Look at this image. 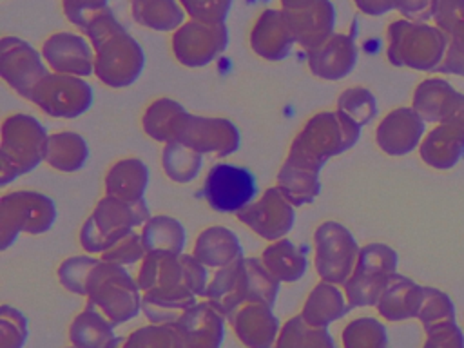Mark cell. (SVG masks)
Wrapping results in <instances>:
<instances>
[{
    "label": "cell",
    "mask_w": 464,
    "mask_h": 348,
    "mask_svg": "<svg viewBox=\"0 0 464 348\" xmlns=\"http://www.w3.org/2000/svg\"><path fill=\"white\" fill-rule=\"evenodd\" d=\"M94 47V72L111 87H125L132 83L145 63V56L138 42L123 29L107 7L98 13L85 27Z\"/></svg>",
    "instance_id": "6da1fadb"
},
{
    "label": "cell",
    "mask_w": 464,
    "mask_h": 348,
    "mask_svg": "<svg viewBox=\"0 0 464 348\" xmlns=\"http://www.w3.org/2000/svg\"><path fill=\"white\" fill-rule=\"evenodd\" d=\"M359 129L361 125L343 112L315 114L295 138L286 161L317 172L332 154L353 147L359 138Z\"/></svg>",
    "instance_id": "7a4b0ae2"
},
{
    "label": "cell",
    "mask_w": 464,
    "mask_h": 348,
    "mask_svg": "<svg viewBox=\"0 0 464 348\" xmlns=\"http://www.w3.org/2000/svg\"><path fill=\"white\" fill-rule=\"evenodd\" d=\"M448 51V34L435 24L395 20L388 25V60L397 67L439 71Z\"/></svg>",
    "instance_id": "3957f363"
},
{
    "label": "cell",
    "mask_w": 464,
    "mask_h": 348,
    "mask_svg": "<svg viewBox=\"0 0 464 348\" xmlns=\"http://www.w3.org/2000/svg\"><path fill=\"white\" fill-rule=\"evenodd\" d=\"M149 219V210L141 201L129 203L118 198H105L100 201L92 218L82 230V245L85 250L102 252L112 246L118 239L129 234L130 227Z\"/></svg>",
    "instance_id": "277c9868"
},
{
    "label": "cell",
    "mask_w": 464,
    "mask_h": 348,
    "mask_svg": "<svg viewBox=\"0 0 464 348\" xmlns=\"http://www.w3.org/2000/svg\"><path fill=\"white\" fill-rule=\"evenodd\" d=\"M163 141L181 143L199 154L218 152L225 156L237 149L239 134L236 127L227 120L196 118L192 114L181 112L179 116L174 114L167 123L163 132Z\"/></svg>",
    "instance_id": "5b68a950"
},
{
    "label": "cell",
    "mask_w": 464,
    "mask_h": 348,
    "mask_svg": "<svg viewBox=\"0 0 464 348\" xmlns=\"http://www.w3.org/2000/svg\"><path fill=\"white\" fill-rule=\"evenodd\" d=\"M397 254L388 245L372 243L359 252L353 276L346 281L352 306L373 304L379 301L388 281L395 274Z\"/></svg>",
    "instance_id": "8992f818"
},
{
    "label": "cell",
    "mask_w": 464,
    "mask_h": 348,
    "mask_svg": "<svg viewBox=\"0 0 464 348\" xmlns=\"http://www.w3.org/2000/svg\"><path fill=\"white\" fill-rule=\"evenodd\" d=\"M256 192L257 187L252 172L228 163L214 165L203 185V198L218 212H241Z\"/></svg>",
    "instance_id": "52a82bcc"
},
{
    "label": "cell",
    "mask_w": 464,
    "mask_h": 348,
    "mask_svg": "<svg viewBox=\"0 0 464 348\" xmlns=\"http://www.w3.org/2000/svg\"><path fill=\"white\" fill-rule=\"evenodd\" d=\"M281 11L295 44L306 51L334 34L335 9L330 0H281Z\"/></svg>",
    "instance_id": "ba28073f"
},
{
    "label": "cell",
    "mask_w": 464,
    "mask_h": 348,
    "mask_svg": "<svg viewBox=\"0 0 464 348\" xmlns=\"http://www.w3.org/2000/svg\"><path fill=\"white\" fill-rule=\"evenodd\" d=\"M51 116L74 118L89 109L92 102L91 87L72 74H47L33 91L31 98Z\"/></svg>",
    "instance_id": "9c48e42d"
},
{
    "label": "cell",
    "mask_w": 464,
    "mask_h": 348,
    "mask_svg": "<svg viewBox=\"0 0 464 348\" xmlns=\"http://www.w3.org/2000/svg\"><path fill=\"white\" fill-rule=\"evenodd\" d=\"M315 266L323 279L344 283L361 252L352 234L339 223H324L315 232Z\"/></svg>",
    "instance_id": "30bf717a"
},
{
    "label": "cell",
    "mask_w": 464,
    "mask_h": 348,
    "mask_svg": "<svg viewBox=\"0 0 464 348\" xmlns=\"http://www.w3.org/2000/svg\"><path fill=\"white\" fill-rule=\"evenodd\" d=\"M228 42L225 24H203L190 20L181 25L172 36V51L176 58L188 67H201L218 58Z\"/></svg>",
    "instance_id": "8fae6325"
},
{
    "label": "cell",
    "mask_w": 464,
    "mask_h": 348,
    "mask_svg": "<svg viewBox=\"0 0 464 348\" xmlns=\"http://www.w3.org/2000/svg\"><path fill=\"white\" fill-rule=\"evenodd\" d=\"M4 138L16 141L18 145L13 143V152L2 156V183L5 185L11 178L20 176L25 170H31L36 167V163L44 158L45 160V149L40 147H27L25 143H34V141H47L45 140V130L42 125L27 118L25 114H16L4 123Z\"/></svg>",
    "instance_id": "7c38bea8"
},
{
    "label": "cell",
    "mask_w": 464,
    "mask_h": 348,
    "mask_svg": "<svg viewBox=\"0 0 464 348\" xmlns=\"http://www.w3.org/2000/svg\"><path fill=\"white\" fill-rule=\"evenodd\" d=\"M0 47V72L4 80L22 96L31 98L34 87L49 74L40 54L29 44L14 36H4Z\"/></svg>",
    "instance_id": "4fadbf2b"
},
{
    "label": "cell",
    "mask_w": 464,
    "mask_h": 348,
    "mask_svg": "<svg viewBox=\"0 0 464 348\" xmlns=\"http://www.w3.org/2000/svg\"><path fill=\"white\" fill-rule=\"evenodd\" d=\"M426 134V121L413 107H397L379 123L375 140L390 156H404L417 149Z\"/></svg>",
    "instance_id": "5bb4252c"
},
{
    "label": "cell",
    "mask_w": 464,
    "mask_h": 348,
    "mask_svg": "<svg viewBox=\"0 0 464 348\" xmlns=\"http://www.w3.org/2000/svg\"><path fill=\"white\" fill-rule=\"evenodd\" d=\"M239 221L246 223L256 234L276 239L285 236L294 225V210L277 188H268L261 201L237 212Z\"/></svg>",
    "instance_id": "9a60e30c"
},
{
    "label": "cell",
    "mask_w": 464,
    "mask_h": 348,
    "mask_svg": "<svg viewBox=\"0 0 464 348\" xmlns=\"http://www.w3.org/2000/svg\"><path fill=\"white\" fill-rule=\"evenodd\" d=\"M420 160L437 170H450L464 158V125L457 121L437 123L419 145Z\"/></svg>",
    "instance_id": "2e32d148"
},
{
    "label": "cell",
    "mask_w": 464,
    "mask_h": 348,
    "mask_svg": "<svg viewBox=\"0 0 464 348\" xmlns=\"http://www.w3.org/2000/svg\"><path fill=\"white\" fill-rule=\"evenodd\" d=\"M47 63L60 74H91L94 69V56L87 42L72 33H56L49 36L42 49Z\"/></svg>",
    "instance_id": "e0dca14e"
},
{
    "label": "cell",
    "mask_w": 464,
    "mask_h": 348,
    "mask_svg": "<svg viewBox=\"0 0 464 348\" xmlns=\"http://www.w3.org/2000/svg\"><path fill=\"white\" fill-rule=\"evenodd\" d=\"M2 210L13 212L14 223L4 230V236L13 230L14 237L18 230H27L29 234L45 232L54 221V207L49 198L34 192H14L2 198Z\"/></svg>",
    "instance_id": "ac0fdd59"
},
{
    "label": "cell",
    "mask_w": 464,
    "mask_h": 348,
    "mask_svg": "<svg viewBox=\"0 0 464 348\" xmlns=\"http://www.w3.org/2000/svg\"><path fill=\"white\" fill-rule=\"evenodd\" d=\"M357 62V47L348 34H332L319 47L308 51V65L315 76L326 80L344 78Z\"/></svg>",
    "instance_id": "d6986e66"
},
{
    "label": "cell",
    "mask_w": 464,
    "mask_h": 348,
    "mask_svg": "<svg viewBox=\"0 0 464 348\" xmlns=\"http://www.w3.org/2000/svg\"><path fill=\"white\" fill-rule=\"evenodd\" d=\"M295 44L285 14L281 9H266L257 18L252 33L250 45L256 54L265 60H283Z\"/></svg>",
    "instance_id": "ffe728a7"
},
{
    "label": "cell",
    "mask_w": 464,
    "mask_h": 348,
    "mask_svg": "<svg viewBox=\"0 0 464 348\" xmlns=\"http://www.w3.org/2000/svg\"><path fill=\"white\" fill-rule=\"evenodd\" d=\"M460 92L444 78L431 76L422 80L415 91L411 107L422 116L426 123L450 121Z\"/></svg>",
    "instance_id": "44dd1931"
},
{
    "label": "cell",
    "mask_w": 464,
    "mask_h": 348,
    "mask_svg": "<svg viewBox=\"0 0 464 348\" xmlns=\"http://www.w3.org/2000/svg\"><path fill=\"white\" fill-rule=\"evenodd\" d=\"M422 297H424L422 286L415 285L411 279L404 276L393 274L386 288L382 290L377 304H379V312L384 317L392 321H401L419 314Z\"/></svg>",
    "instance_id": "7402d4cb"
},
{
    "label": "cell",
    "mask_w": 464,
    "mask_h": 348,
    "mask_svg": "<svg viewBox=\"0 0 464 348\" xmlns=\"http://www.w3.org/2000/svg\"><path fill=\"white\" fill-rule=\"evenodd\" d=\"M147 167L138 160H125L114 165L107 176V194L129 203L141 201L147 187Z\"/></svg>",
    "instance_id": "603a6c76"
},
{
    "label": "cell",
    "mask_w": 464,
    "mask_h": 348,
    "mask_svg": "<svg viewBox=\"0 0 464 348\" xmlns=\"http://www.w3.org/2000/svg\"><path fill=\"white\" fill-rule=\"evenodd\" d=\"M239 254L241 250H239L237 237L223 227H212L198 237L194 257L199 259V263L216 266V265H227L230 261H236L234 257Z\"/></svg>",
    "instance_id": "cb8c5ba5"
},
{
    "label": "cell",
    "mask_w": 464,
    "mask_h": 348,
    "mask_svg": "<svg viewBox=\"0 0 464 348\" xmlns=\"http://www.w3.org/2000/svg\"><path fill=\"white\" fill-rule=\"evenodd\" d=\"M132 16L154 31H174L183 22V9L174 0H132Z\"/></svg>",
    "instance_id": "d4e9b609"
},
{
    "label": "cell",
    "mask_w": 464,
    "mask_h": 348,
    "mask_svg": "<svg viewBox=\"0 0 464 348\" xmlns=\"http://www.w3.org/2000/svg\"><path fill=\"white\" fill-rule=\"evenodd\" d=\"M89 156L85 141L78 134L60 132L47 138L45 161L60 170L80 169Z\"/></svg>",
    "instance_id": "484cf974"
},
{
    "label": "cell",
    "mask_w": 464,
    "mask_h": 348,
    "mask_svg": "<svg viewBox=\"0 0 464 348\" xmlns=\"http://www.w3.org/2000/svg\"><path fill=\"white\" fill-rule=\"evenodd\" d=\"M279 188L294 205H303L319 194L321 183L317 181L315 172L286 161L279 174Z\"/></svg>",
    "instance_id": "4316f807"
},
{
    "label": "cell",
    "mask_w": 464,
    "mask_h": 348,
    "mask_svg": "<svg viewBox=\"0 0 464 348\" xmlns=\"http://www.w3.org/2000/svg\"><path fill=\"white\" fill-rule=\"evenodd\" d=\"M183 246V228L178 221L160 216L147 223L143 230V248L149 252L179 254Z\"/></svg>",
    "instance_id": "83f0119b"
},
{
    "label": "cell",
    "mask_w": 464,
    "mask_h": 348,
    "mask_svg": "<svg viewBox=\"0 0 464 348\" xmlns=\"http://www.w3.org/2000/svg\"><path fill=\"white\" fill-rule=\"evenodd\" d=\"M265 263L274 274V277H279L285 281L299 279L303 270L306 268L304 256L290 241H281L266 248Z\"/></svg>",
    "instance_id": "f1b7e54d"
},
{
    "label": "cell",
    "mask_w": 464,
    "mask_h": 348,
    "mask_svg": "<svg viewBox=\"0 0 464 348\" xmlns=\"http://www.w3.org/2000/svg\"><path fill=\"white\" fill-rule=\"evenodd\" d=\"M199 152L170 141L163 150V167L167 170V176L174 181L185 183L196 178L199 170Z\"/></svg>",
    "instance_id": "f546056e"
},
{
    "label": "cell",
    "mask_w": 464,
    "mask_h": 348,
    "mask_svg": "<svg viewBox=\"0 0 464 348\" xmlns=\"http://www.w3.org/2000/svg\"><path fill=\"white\" fill-rule=\"evenodd\" d=\"M417 317L422 321L428 332L437 326L453 323L455 312H453L451 299L437 288H424V297H422V304Z\"/></svg>",
    "instance_id": "4dcf8cb0"
},
{
    "label": "cell",
    "mask_w": 464,
    "mask_h": 348,
    "mask_svg": "<svg viewBox=\"0 0 464 348\" xmlns=\"http://www.w3.org/2000/svg\"><path fill=\"white\" fill-rule=\"evenodd\" d=\"M339 112L346 114L357 125L370 123L377 114L373 94L364 87H352L339 96Z\"/></svg>",
    "instance_id": "1f68e13d"
},
{
    "label": "cell",
    "mask_w": 464,
    "mask_h": 348,
    "mask_svg": "<svg viewBox=\"0 0 464 348\" xmlns=\"http://www.w3.org/2000/svg\"><path fill=\"white\" fill-rule=\"evenodd\" d=\"M71 332H89V337L78 344L80 348H114L120 343L112 337L111 326L92 310H85L71 326Z\"/></svg>",
    "instance_id": "d6a6232c"
},
{
    "label": "cell",
    "mask_w": 464,
    "mask_h": 348,
    "mask_svg": "<svg viewBox=\"0 0 464 348\" xmlns=\"http://www.w3.org/2000/svg\"><path fill=\"white\" fill-rule=\"evenodd\" d=\"M346 348H386V332L384 328L370 319H359L344 330Z\"/></svg>",
    "instance_id": "836d02e7"
},
{
    "label": "cell",
    "mask_w": 464,
    "mask_h": 348,
    "mask_svg": "<svg viewBox=\"0 0 464 348\" xmlns=\"http://www.w3.org/2000/svg\"><path fill=\"white\" fill-rule=\"evenodd\" d=\"M314 295L321 301V306L317 308H306L303 312V315L306 314L308 321L312 324H317V326H324L328 324L330 321H335L339 315L344 314V308H343V299L339 295V292L332 286H326V285H319L315 286L314 290Z\"/></svg>",
    "instance_id": "e575fe53"
},
{
    "label": "cell",
    "mask_w": 464,
    "mask_h": 348,
    "mask_svg": "<svg viewBox=\"0 0 464 348\" xmlns=\"http://www.w3.org/2000/svg\"><path fill=\"white\" fill-rule=\"evenodd\" d=\"M183 9L192 16V20L203 24H225L230 11L232 0H179Z\"/></svg>",
    "instance_id": "d590c367"
},
{
    "label": "cell",
    "mask_w": 464,
    "mask_h": 348,
    "mask_svg": "<svg viewBox=\"0 0 464 348\" xmlns=\"http://www.w3.org/2000/svg\"><path fill=\"white\" fill-rule=\"evenodd\" d=\"M431 20L446 34H451L464 25V0H435Z\"/></svg>",
    "instance_id": "8d00e7d4"
},
{
    "label": "cell",
    "mask_w": 464,
    "mask_h": 348,
    "mask_svg": "<svg viewBox=\"0 0 464 348\" xmlns=\"http://www.w3.org/2000/svg\"><path fill=\"white\" fill-rule=\"evenodd\" d=\"M439 72L464 76V25L448 34V51Z\"/></svg>",
    "instance_id": "74e56055"
},
{
    "label": "cell",
    "mask_w": 464,
    "mask_h": 348,
    "mask_svg": "<svg viewBox=\"0 0 464 348\" xmlns=\"http://www.w3.org/2000/svg\"><path fill=\"white\" fill-rule=\"evenodd\" d=\"M103 9H107V0H63L67 20L82 29Z\"/></svg>",
    "instance_id": "f35d334b"
},
{
    "label": "cell",
    "mask_w": 464,
    "mask_h": 348,
    "mask_svg": "<svg viewBox=\"0 0 464 348\" xmlns=\"http://www.w3.org/2000/svg\"><path fill=\"white\" fill-rule=\"evenodd\" d=\"M424 348H464V335L455 323H448L428 332Z\"/></svg>",
    "instance_id": "ab89813d"
},
{
    "label": "cell",
    "mask_w": 464,
    "mask_h": 348,
    "mask_svg": "<svg viewBox=\"0 0 464 348\" xmlns=\"http://www.w3.org/2000/svg\"><path fill=\"white\" fill-rule=\"evenodd\" d=\"M140 237L136 234H127L112 245V250L103 254L105 259H112V263H132L141 256Z\"/></svg>",
    "instance_id": "60d3db41"
},
{
    "label": "cell",
    "mask_w": 464,
    "mask_h": 348,
    "mask_svg": "<svg viewBox=\"0 0 464 348\" xmlns=\"http://www.w3.org/2000/svg\"><path fill=\"white\" fill-rule=\"evenodd\" d=\"M392 4L395 11L411 22L430 20L435 7V0H392Z\"/></svg>",
    "instance_id": "b9f144b4"
},
{
    "label": "cell",
    "mask_w": 464,
    "mask_h": 348,
    "mask_svg": "<svg viewBox=\"0 0 464 348\" xmlns=\"http://www.w3.org/2000/svg\"><path fill=\"white\" fill-rule=\"evenodd\" d=\"M353 2L359 7V11L370 16H381L393 9L392 0H353Z\"/></svg>",
    "instance_id": "7bdbcfd3"
},
{
    "label": "cell",
    "mask_w": 464,
    "mask_h": 348,
    "mask_svg": "<svg viewBox=\"0 0 464 348\" xmlns=\"http://www.w3.org/2000/svg\"><path fill=\"white\" fill-rule=\"evenodd\" d=\"M450 121H457V123L464 125V94L462 92H460V98H459V102L453 109V114L450 118Z\"/></svg>",
    "instance_id": "ee69618b"
}]
</instances>
